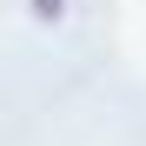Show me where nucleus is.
<instances>
[{
  "label": "nucleus",
  "instance_id": "nucleus-1",
  "mask_svg": "<svg viewBox=\"0 0 146 146\" xmlns=\"http://www.w3.org/2000/svg\"><path fill=\"white\" fill-rule=\"evenodd\" d=\"M66 13V0H33V20H60Z\"/></svg>",
  "mask_w": 146,
  "mask_h": 146
}]
</instances>
